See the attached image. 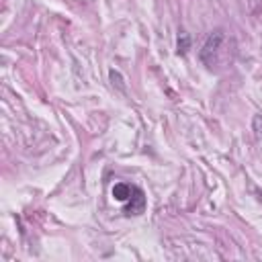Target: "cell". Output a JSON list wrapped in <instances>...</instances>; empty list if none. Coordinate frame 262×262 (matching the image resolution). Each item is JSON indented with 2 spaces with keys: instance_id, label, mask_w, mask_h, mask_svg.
<instances>
[{
  "instance_id": "cell-1",
  "label": "cell",
  "mask_w": 262,
  "mask_h": 262,
  "mask_svg": "<svg viewBox=\"0 0 262 262\" xmlns=\"http://www.w3.org/2000/svg\"><path fill=\"white\" fill-rule=\"evenodd\" d=\"M221 41H223V31H221V29L213 31V33L207 37V41L203 43V47H201V51H199V57H201V61H203L205 66H213V57H215V53L219 51Z\"/></svg>"
},
{
  "instance_id": "cell-2",
  "label": "cell",
  "mask_w": 262,
  "mask_h": 262,
  "mask_svg": "<svg viewBox=\"0 0 262 262\" xmlns=\"http://www.w3.org/2000/svg\"><path fill=\"white\" fill-rule=\"evenodd\" d=\"M145 209V194L141 188H133V194L129 196L127 205H125V215H141Z\"/></svg>"
},
{
  "instance_id": "cell-3",
  "label": "cell",
  "mask_w": 262,
  "mask_h": 262,
  "mask_svg": "<svg viewBox=\"0 0 262 262\" xmlns=\"http://www.w3.org/2000/svg\"><path fill=\"white\" fill-rule=\"evenodd\" d=\"M133 188H135V186H131V184H127V182H117V184L113 186V199L125 203V201H129V196L133 194Z\"/></svg>"
},
{
  "instance_id": "cell-4",
  "label": "cell",
  "mask_w": 262,
  "mask_h": 262,
  "mask_svg": "<svg viewBox=\"0 0 262 262\" xmlns=\"http://www.w3.org/2000/svg\"><path fill=\"white\" fill-rule=\"evenodd\" d=\"M190 49V35L186 31H180L178 39H176V53L178 55H186Z\"/></svg>"
},
{
  "instance_id": "cell-5",
  "label": "cell",
  "mask_w": 262,
  "mask_h": 262,
  "mask_svg": "<svg viewBox=\"0 0 262 262\" xmlns=\"http://www.w3.org/2000/svg\"><path fill=\"white\" fill-rule=\"evenodd\" d=\"M108 78H111L113 86H115L119 92H127V86H125V80H123L121 72H117V70H111V72H108Z\"/></svg>"
},
{
  "instance_id": "cell-6",
  "label": "cell",
  "mask_w": 262,
  "mask_h": 262,
  "mask_svg": "<svg viewBox=\"0 0 262 262\" xmlns=\"http://www.w3.org/2000/svg\"><path fill=\"white\" fill-rule=\"evenodd\" d=\"M252 129H254V133H256L258 137H262V115H254V119H252Z\"/></svg>"
},
{
  "instance_id": "cell-7",
  "label": "cell",
  "mask_w": 262,
  "mask_h": 262,
  "mask_svg": "<svg viewBox=\"0 0 262 262\" xmlns=\"http://www.w3.org/2000/svg\"><path fill=\"white\" fill-rule=\"evenodd\" d=\"M252 190H254V194H256V199H258V201H260V203H262V192H260V190H258V188H252Z\"/></svg>"
}]
</instances>
